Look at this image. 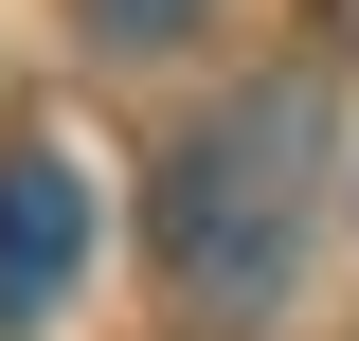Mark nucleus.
Here are the masks:
<instances>
[{"label":"nucleus","mask_w":359,"mask_h":341,"mask_svg":"<svg viewBox=\"0 0 359 341\" xmlns=\"http://www.w3.org/2000/svg\"><path fill=\"white\" fill-rule=\"evenodd\" d=\"M90 269V162L72 144H0V323H54Z\"/></svg>","instance_id":"2"},{"label":"nucleus","mask_w":359,"mask_h":341,"mask_svg":"<svg viewBox=\"0 0 359 341\" xmlns=\"http://www.w3.org/2000/svg\"><path fill=\"white\" fill-rule=\"evenodd\" d=\"M306 162H323V90L306 72H269L252 108H216L180 144V180H162V288H180V323H269L287 305Z\"/></svg>","instance_id":"1"},{"label":"nucleus","mask_w":359,"mask_h":341,"mask_svg":"<svg viewBox=\"0 0 359 341\" xmlns=\"http://www.w3.org/2000/svg\"><path fill=\"white\" fill-rule=\"evenodd\" d=\"M72 36H108V54H162V36H198V0H72Z\"/></svg>","instance_id":"3"}]
</instances>
